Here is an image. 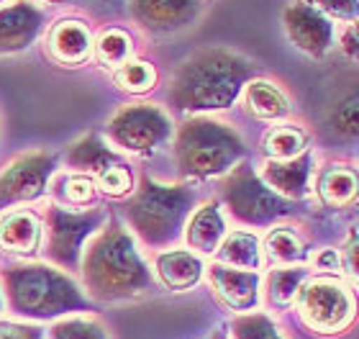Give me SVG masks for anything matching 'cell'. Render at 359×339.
<instances>
[{"label": "cell", "mask_w": 359, "mask_h": 339, "mask_svg": "<svg viewBox=\"0 0 359 339\" xmlns=\"http://www.w3.org/2000/svg\"><path fill=\"white\" fill-rule=\"evenodd\" d=\"M306 144H308L306 131L298 126H290V124L269 128L267 136H264V152H267V157H272V159L298 157L300 152L306 149Z\"/></svg>", "instance_id": "24"}, {"label": "cell", "mask_w": 359, "mask_h": 339, "mask_svg": "<svg viewBox=\"0 0 359 339\" xmlns=\"http://www.w3.org/2000/svg\"><path fill=\"white\" fill-rule=\"evenodd\" d=\"M41 244V224L34 213L13 211L0 221V247L15 255H36Z\"/></svg>", "instance_id": "16"}, {"label": "cell", "mask_w": 359, "mask_h": 339, "mask_svg": "<svg viewBox=\"0 0 359 339\" xmlns=\"http://www.w3.org/2000/svg\"><path fill=\"white\" fill-rule=\"evenodd\" d=\"M329 124L339 136L359 139V93H352L344 100H339L329 116Z\"/></svg>", "instance_id": "29"}, {"label": "cell", "mask_w": 359, "mask_h": 339, "mask_svg": "<svg viewBox=\"0 0 359 339\" xmlns=\"http://www.w3.org/2000/svg\"><path fill=\"white\" fill-rule=\"evenodd\" d=\"M3 286L15 314L46 319L65 311L85 309L83 295L75 283L46 265L8 267L3 272Z\"/></svg>", "instance_id": "4"}, {"label": "cell", "mask_w": 359, "mask_h": 339, "mask_svg": "<svg viewBox=\"0 0 359 339\" xmlns=\"http://www.w3.org/2000/svg\"><path fill=\"white\" fill-rule=\"evenodd\" d=\"M100 219H103L100 211L69 213L65 208H49L46 213V229H49L46 252L49 257L65 267H75L85 237L100 224Z\"/></svg>", "instance_id": "9"}, {"label": "cell", "mask_w": 359, "mask_h": 339, "mask_svg": "<svg viewBox=\"0 0 359 339\" xmlns=\"http://www.w3.org/2000/svg\"><path fill=\"white\" fill-rule=\"evenodd\" d=\"M300 314L306 324L318 332H339L349 324L354 301L349 291L334 280H313L300 288Z\"/></svg>", "instance_id": "8"}, {"label": "cell", "mask_w": 359, "mask_h": 339, "mask_svg": "<svg viewBox=\"0 0 359 339\" xmlns=\"http://www.w3.org/2000/svg\"><path fill=\"white\" fill-rule=\"evenodd\" d=\"M85 288L100 301H118L147 293L151 275L136 252L134 239L121 226H108L93 244L83 262Z\"/></svg>", "instance_id": "2"}, {"label": "cell", "mask_w": 359, "mask_h": 339, "mask_svg": "<svg viewBox=\"0 0 359 339\" xmlns=\"http://www.w3.org/2000/svg\"><path fill=\"white\" fill-rule=\"evenodd\" d=\"M54 154L52 152H29L13 159L0 173V206L15 201H31L44 193L46 180L52 175Z\"/></svg>", "instance_id": "10"}, {"label": "cell", "mask_w": 359, "mask_h": 339, "mask_svg": "<svg viewBox=\"0 0 359 339\" xmlns=\"http://www.w3.org/2000/svg\"><path fill=\"white\" fill-rule=\"evenodd\" d=\"M180 173L187 178H213L231 170L244 157V142L233 128L213 119H190L175 142Z\"/></svg>", "instance_id": "3"}, {"label": "cell", "mask_w": 359, "mask_h": 339, "mask_svg": "<svg viewBox=\"0 0 359 339\" xmlns=\"http://www.w3.org/2000/svg\"><path fill=\"white\" fill-rule=\"evenodd\" d=\"M67 162H69V167H75V170H85V173H93L97 178L103 170L118 165V162H123V159H121L116 152L108 149L97 136H85L83 142H77V144L69 147Z\"/></svg>", "instance_id": "21"}, {"label": "cell", "mask_w": 359, "mask_h": 339, "mask_svg": "<svg viewBox=\"0 0 359 339\" xmlns=\"http://www.w3.org/2000/svg\"><path fill=\"white\" fill-rule=\"evenodd\" d=\"M0 339H41V334L29 329V326L0 324Z\"/></svg>", "instance_id": "36"}, {"label": "cell", "mask_w": 359, "mask_h": 339, "mask_svg": "<svg viewBox=\"0 0 359 339\" xmlns=\"http://www.w3.org/2000/svg\"><path fill=\"white\" fill-rule=\"evenodd\" d=\"M90 31L83 21H60L49 34V52L65 65H80L90 54Z\"/></svg>", "instance_id": "17"}, {"label": "cell", "mask_w": 359, "mask_h": 339, "mask_svg": "<svg viewBox=\"0 0 359 339\" xmlns=\"http://www.w3.org/2000/svg\"><path fill=\"white\" fill-rule=\"evenodd\" d=\"M201 11V0H131V13L144 29L177 31L193 21Z\"/></svg>", "instance_id": "13"}, {"label": "cell", "mask_w": 359, "mask_h": 339, "mask_svg": "<svg viewBox=\"0 0 359 339\" xmlns=\"http://www.w3.org/2000/svg\"><path fill=\"white\" fill-rule=\"evenodd\" d=\"M257 67L229 49H203L177 69L170 100L180 111H221L239 98Z\"/></svg>", "instance_id": "1"}, {"label": "cell", "mask_w": 359, "mask_h": 339, "mask_svg": "<svg viewBox=\"0 0 359 339\" xmlns=\"http://www.w3.org/2000/svg\"><path fill=\"white\" fill-rule=\"evenodd\" d=\"M46 3H65V0H46Z\"/></svg>", "instance_id": "39"}, {"label": "cell", "mask_w": 359, "mask_h": 339, "mask_svg": "<svg viewBox=\"0 0 359 339\" xmlns=\"http://www.w3.org/2000/svg\"><path fill=\"white\" fill-rule=\"evenodd\" d=\"M283 21L292 44L311 57H323L334 44V23L313 3L295 0L292 6L285 8Z\"/></svg>", "instance_id": "11"}, {"label": "cell", "mask_w": 359, "mask_h": 339, "mask_svg": "<svg viewBox=\"0 0 359 339\" xmlns=\"http://www.w3.org/2000/svg\"><path fill=\"white\" fill-rule=\"evenodd\" d=\"M306 283V270L303 267H287V270H275L269 275V301L275 306H287V303L300 293V288Z\"/></svg>", "instance_id": "27"}, {"label": "cell", "mask_w": 359, "mask_h": 339, "mask_svg": "<svg viewBox=\"0 0 359 339\" xmlns=\"http://www.w3.org/2000/svg\"><path fill=\"white\" fill-rule=\"evenodd\" d=\"M349 36L359 39V21H354V29H352V31H349Z\"/></svg>", "instance_id": "38"}, {"label": "cell", "mask_w": 359, "mask_h": 339, "mask_svg": "<svg viewBox=\"0 0 359 339\" xmlns=\"http://www.w3.org/2000/svg\"><path fill=\"white\" fill-rule=\"evenodd\" d=\"M316 267H318V270H337L339 257L334 255V249H323L321 255L316 257Z\"/></svg>", "instance_id": "37"}, {"label": "cell", "mask_w": 359, "mask_h": 339, "mask_svg": "<svg viewBox=\"0 0 359 339\" xmlns=\"http://www.w3.org/2000/svg\"><path fill=\"white\" fill-rule=\"evenodd\" d=\"M247 108L257 119H285L290 113V103L285 98V93L269 80H249Z\"/></svg>", "instance_id": "22"}, {"label": "cell", "mask_w": 359, "mask_h": 339, "mask_svg": "<svg viewBox=\"0 0 359 339\" xmlns=\"http://www.w3.org/2000/svg\"><path fill=\"white\" fill-rule=\"evenodd\" d=\"M52 339H105V332L93 319H69L52 326Z\"/></svg>", "instance_id": "33"}, {"label": "cell", "mask_w": 359, "mask_h": 339, "mask_svg": "<svg viewBox=\"0 0 359 339\" xmlns=\"http://www.w3.org/2000/svg\"><path fill=\"white\" fill-rule=\"evenodd\" d=\"M316 8L339 21H359V0H316Z\"/></svg>", "instance_id": "34"}, {"label": "cell", "mask_w": 359, "mask_h": 339, "mask_svg": "<svg viewBox=\"0 0 359 339\" xmlns=\"http://www.w3.org/2000/svg\"><path fill=\"white\" fill-rule=\"evenodd\" d=\"M233 337L236 339H283L277 326L262 314L255 317H241L233 321Z\"/></svg>", "instance_id": "32"}, {"label": "cell", "mask_w": 359, "mask_h": 339, "mask_svg": "<svg viewBox=\"0 0 359 339\" xmlns=\"http://www.w3.org/2000/svg\"><path fill=\"white\" fill-rule=\"evenodd\" d=\"M318 196L329 208H346L359 196V175L346 165L326 167L318 178Z\"/></svg>", "instance_id": "19"}, {"label": "cell", "mask_w": 359, "mask_h": 339, "mask_svg": "<svg viewBox=\"0 0 359 339\" xmlns=\"http://www.w3.org/2000/svg\"><path fill=\"white\" fill-rule=\"evenodd\" d=\"M157 272L162 283L172 291H187L193 288L203 275V262L193 252H165L157 257Z\"/></svg>", "instance_id": "20"}, {"label": "cell", "mask_w": 359, "mask_h": 339, "mask_svg": "<svg viewBox=\"0 0 359 339\" xmlns=\"http://www.w3.org/2000/svg\"><path fill=\"white\" fill-rule=\"evenodd\" d=\"M264 249H267L269 260L275 262H300L306 260V244L300 241V237L287 226H280V229H272L264 239Z\"/></svg>", "instance_id": "25"}, {"label": "cell", "mask_w": 359, "mask_h": 339, "mask_svg": "<svg viewBox=\"0 0 359 339\" xmlns=\"http://www.w3.org/2000/svg\"><path fill=\"white\" fill-rule=\"evenodd\" d=\"M344 267H346V272H349V275H352V278L359 283V234H354L352 239L346 241V247H344Z\"/></svg>", "instance_id": "35"}, {"label": "cell", "mask_w": 359, "mask_h": 339, "mask_svg": "<svg viewBox=\"0 0 359 339\" xmlns=\"http://www.w3.org/2000/svg\"><path fill=\"white\" fill-rule=\"evenodd\" d=\"M193 206V193L182 185H159L144 178L142 188L126 206V216L134 232L151 247H162L177 239Z\"/></svg>", "instance_id": "5"}, {"label": "cell", "mask_w": 359, "mask_h": 339, "mask_svg": "<svg viewBox=\"0 0 359 339\" xmlns=\"http://www.w3.org/2000/svg\"><path fill=\"white\" fill-rule=\"evenodd\" d=\"M170 134H172V124L167 119V113L149 103L121 108L108 124V136L113 139V144L136 154H151L170 139Z\"/></svg>", "instance_id": "7"}, {"label": "cell", "mask_w": 359, "mask_h": 339, "mask_svg": "<svg viewBox=\"0 0 359 339\" xmlns=\"http://www.w3.org/2000/svg\"><path fill=\"white\" fill-rule=\"evenodd\" d=\"M218 260L221 265L229 267H241V270H257L262 265V255H259V241L255 234L247 232H233L224 237V241L218 244Z\"/></svg>", "instance_id": "23"}, {"label": "cell", "mask_w": 359, "mask_h": 339, "mask_svg": "<svg viewBox=\"0 0 359 339\" xmlns=\"http://www.w3.org/2000/svg\"><path fill=\"white\" fill-rule=\"evenodd\" d=\"M44 13L29 0H18L0 8V54L21 52L39 36Z\"/></svg>", "instance_id": "12"}, {"label": "cell", "mask_w": 359, "mask_h": 339, "mask_svg": "<svg viewBox=\"0 0 359 339\" xmlns=\"http://www.w3.org/2000/svg\"><path fill=\"white\" fill-rule=\"evenodd\" d=\"M313 167V154L303 152L290 159H269L262 170V180L283 198L298 201L308 193V178Z\"/></svg>", "instance_id": "14"}, {"label": "cell", "mask_w": 359, "mask_h": 339, "mask_svg": "<svg viewBox=\"0 0 359 339\" xmlns=\"http://www.w3.org/2000/svg\"><path fill=\"white\" fill-rule=\"evenodd\" d=\"M154 83H157V72H154V67H151L149 62L144 60L123 62L118 67V72H116V85H118L121 91L134 93V95L151 91Z\"/></svg>", "instance_id": "26"}, {"label": "cell", "mask_w": 359, "mask_h": 339, "mask_svg": "<svg viewBox=\"0 0 359 339\" xmlns=\"http://www.w3.org/2000/svg\"><path fill=\"white\" fill-rule=\"evenodd\" d=\"M187 244L203 255L216 252L218 244L226 237L224 216L218 211V204H205L193 213V219L187 221Z\"/></svg>", "instance_id": "18"}, {"label": "cell", "mask_w": 359, "mask_h": 339, "mask_svg": "<svg viewBox=\"0 0 359 339\" xmlns=\"http://www.w3.org/2000/svg\"><path fill=\"white\" fill-rule=\"evenodd\" d=\"M210 283L231 309L247 311L259 298V275L255 270H241L229 265H210Z\"/></svg>", "instance_id": "15"}, {"label": "cell", "mask_w": 359, "mask_h": 339, "mask_svg": "<svg viewBox=\"0 0 359 339\" xmlns=\"http://www.w3.org/2000/svg\"><path fill=\"white\" fill-rule=\"evenodd\" d=\"M97 60L108 67H121L131 57V36L121 29H108L100 34L95 44Z\"/></svg>", "instance_id": "28"}, {"label": "cell", "mask_w": 359, "mask_h": 339, "mask_svg": "<svg viewBox=\"0 0 359 339\" xmlns=\"http://www.w3.org/2000/svg\"><path fill=\"white\" fill-rule=\"evenodd\" d=\"M57 196H62V201H67L69 206H88L97 196L95 180L90 175H65L57 182Z\"/></svg>", "instance_id": "30"}, {"label": "cell", "mask_w": 359, "mask_h": 339, "mask_svg": "<svg viewBox=\"0 0 359 339\" xmlns=\"http://www.w3.org/2000/svg\"><path fill=\"white\" fill-rule=\"evenodd\" d=\"M224 201L233 219L249 226H267L290 213V204L255 175L249 165H239L221 185Z\"/></svg>", "instance_id": "6"}, {"label": "cell", "mask_w": 359, "mask_h": 339, "mask_svg": "<svg viewBox=\"0 0 359 339\" xmlns=\"http://www.w3.org/2000/svg\"><path fill=\"white\" fill-rule=\"evenodd\" d=\"M97 188L111 198L128 196L134 190V178H131V170H128L126 162H118V165L108 167L97 175Z\"/></svg>", "instance_id": "31"}]
</instances>
